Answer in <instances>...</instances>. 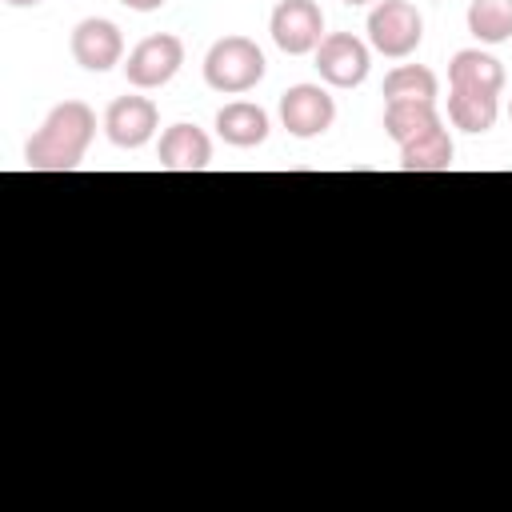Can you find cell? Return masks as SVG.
Instances as JSON below:
<instances>
[{"label":"cell","mask_w":512,"mask_h":512,"mask_svg":"<svg viewBox=\"0 0 512 512\" xmlns=\"http://www.w3.org/2000/svg\"><path fill=\"white\" fill-rule=\"evenodd\" d=\"M92 136H96V112L84 100H64L28 136L24 164L32 172H72V168H80Z\"/></svg>","instance_id":"cell-1"},{"label":"cell","mask_w":512,"mask_h":512,"mask_svg":"<svg viewBox=\"0 0 512 512\" xmlns=\"http://www.w3.org/2000/svg\"><path fill=\"white\" fill-rule=\"evenodd\" d=\"M264 68H268V60H264L260 44L248 40V36H220L204 56L208 88L228 92V96H240V92L256 88L264 80Z\"/></svg>","instance_id":"cell-2"},{"label":"cell","mask_w":512,"mask_h":512,"mask_svg":"<svg viewBox=\"0 0 512 512\" xmlns=\"http://www.w3.org/2000/svg\"><path fill=\"white\" fill-rule=\"evenodd\" d=\"M420 40H424V16L416 12V4H408V0L372 4V12H368V44L380 56L404 60V56H412L420 48Z\"/></svg>","instance_id":"cell-3"},{"label":"cell","mask_w":512,"mask_h":512,"mask_svg":"<svg viewBox=\"0 0 512 512\" xmlns=\"http://www.w3.org/2000/svg\"><path fill=\"white\" fill-rule=\"evenodd\" d=\"M180 64H184V40L172 32H156L128 52L124 76L132 88H164L180 72Z\"/></svg>","instance_id":"cell-4"},{"label":"cell","mask_w":512,"mask_h":512,"mask_svg":"<svg viewBox=\"0 0 512 512\" xmlns=\"http://www.w3.org/2000/svg\"><path fill=\"white\" fill-rule=\"evenodd\" d=\"M268 32H272L276 48L288 52V56L316 52L320 40H324V12H320L316 0H280L272 8Z\"/></svg>","instance_id":"cell-5"},{"label":"cell","mask_w":512,"mask_h":512,"mask_svg":"<svg viewBox=\"0 0 512 512\" xmlns=\"http://www.w3.org/2000/svg\"><path fill=\"white\" fill-rule=\"evenodd\" d=\"M336 120V100L328 96V88L320 84H292L280 96V124L296 136V140H312L324 136Z\"/></svg>","instance_id":"cell-6"},{"label":"cell","mask_w":512,"mask_h":512,"mask_svg":"<svg viewBox=\"0 0 512 512\" xmlns=\"http://www.w3.org/2000/svg\"><path fill=\"white\" fill-rule=\"evenodd\" d=\"M368 68H372L368 44L356 40L352 32H328L320 40V48H316V72L332 88H356V84H364Z\"/></svg>","instance_id":"cell-7"},{"label":"cell","mask_w":512,"mask_h":512,"mask_svg":"<svg viewBox=\"0 0 512 512\" xmlns=\"http://www.w3.org/2000/svg\"><path fill=\"white\" fill-rule=\"evenodd\" d=\"M72 60L80 64V68H88V72H108V68H116L120 60H124V36H120V28L112 24V20H104V16H88V20H80L76 28H72Z\"/></svg>","instance_id":"cell-8"},{"label":"cell","mask_w":512,"mask_h":512,"mask_svg":"<svg viewBox=\"0 0 512 512\" xmlns=\"http://www.w3.org/2000/svg\"><path fill=\"white\" fill-rule=\"evenodd\" d=\"M160 124V108L148 96H116L104 112V132L116 148H144Z\"/></svg>","instance_id":"cell-9"},{"label":"cell","mask_w":512,"mask_h":512,"mask_svg":"<svg viewBox=\"0 0 512 512\" xmlns=\"http://www.w3.org/2000/svg\"><path fill=\"white\" fill-rule=\"evenodd\" d=\"M156 160H160V168H168V172H204V168L212 164V140H208L204 128H196V124H172V128L160 136Z\"/></svg>","instance_id":"cell-10"},{"label":"cell","mask_w":512,"mask_h":512,"mask_svg":"<svg viewBox=\"0 0 512 512\" xmlns=\"http://www.w3.org/2000/svg\"><path fill=\"white\" fill-rule=\"evenodd\" d=\"M448 88H468V92H492L500 96L504 88V64L480 48H460L448 64Z\"/></svg>","instance_id":"cell-11"},{"label":"cell","mask_w":512,"mask_h":512,"mask_svg":"<svg viewBox=\"0 0 512 512\" xmlns=\"http://www.w3.org/2000/svg\"><path fill=\"white\" fill-rule=\"evenodd\" d=\"M216 132L232 148H256L268 140V112L252 100H232L216 112Z\"/></svg>","instance_id":"cell-12"},{"label":"cell","mask_w":512,"mask_h":512,"mask_svg":"<svg viewBox=\"0 0 512 512\" xmlns=\"http://www.w3.org/2000/svg\"><path fill=\"white\" fill-rule=\"evenodd\" d=\"M452 136L444 128H432L408 144H400V168L404 172H448L452 168Z\"/></svg>","instance_id":"cell-13"},{"label":"cell","mask_w":512,"mask_h":512,"mask_svg":"<svg viewBox=\"0 0 512 512\" xmlns=\"http://www.w3.org/2000/svg\"><path fill=\"white\" fill-rule=\"evenodd\" d=\"M440 128V116H436V104L432 100H400V104H384V132L396 140V144H408L424 132Z\"/></svg>","instance_id":"cell-14"},{"label":"cell","mask_w":512,"mask_h":512,"mask_svg":"<svg viewBox=\"0 0 512 512\" xmlns=\"http://www.w3.org/2000/svg\"><path fill=\"white\" fill-rule=\"evenodd\" d=\"M500 116V100L492 92H468V88H452L448 92V120L464 132H488Z\"/></svg>","instance_id":"cell-15"},{"label":"cell","mask_w":512,"mask_h":512,"mask_svg":"<svg viewBox=\"0 0 512 512\" xmlns=\"http://www.w3.org/2000/svg\"><path fill=\"white\" fill-rule=\"evenodd\" d=\"M436 72L424 64H400L384 76V104H400V100H432L436 104Z\"/></svg>","instance_id":"cell-16"},{"label":"cell","mask_w":512,"mask_h":512,"mask_svg":"<svg viewBox=\"0 0 512 512\" xmlns=\"http://www.w3.org/2000/svg\"><path fill=\"white\" fill-rule=\"evenodd\" d=\"M468 32L480 44H504L512 36V0H472Z\"/></svg>","instance_id":"cell-17"},{"label":"cell","mask_w":512,"mask_h":512,"mask_svg":"<svg viewBox=\"0 0 512 512\" xmlns=\"http://www.w3.org/2000/svg\"><path fill=\"white\" fill-rule=\"evenodd\" d=\"M124 8H132V12H156V8H164L168 0H120Z\"/></svg>","instance_id":"cell-18"},{"label":"cell","mask_w":512,"mask_h":512,"mask_svg":"<svg viewBox=\"0 0 512 512\" xmlns=\"http://www.w3.org/2000/svg\"><path fill=\"white\" fill-rule=\"evenodd\" d=\"M4 4H12V8H36L40 0H4Z\"/></svg>","instance_id":"cell-19"},{"label":"cell","mask_w":512,"mask_h":512,"mask_svg":"<svg viewBox=\"0 0 512 512\" xmlns=\"http://www.w3.org/2000/svg\"><path fill=\"white\" fill-rule=\"evenodd\" d=\"M344 4H352V8H356V4H380V0H344Z\"/></svg>","instance_id":"cell-20"},{"label":"cell","mask_w":512,"mask_h":512,"mask_svg":"<svg viewBox=\"0 0 512 512\" xmlns=\"http://www.w3.org/2000/svg\"><path fill=\"white\" fill-rule=\"evenodd\" d=\"M508 116H512V100H508Z\"/></svg>","instance_id":"cell-21"}]
</instances>
